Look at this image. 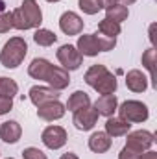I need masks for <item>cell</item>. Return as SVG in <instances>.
Here are the masks:
<instances>
[{"label": "cell", "mask_w": 157, "mask_h": 159, "mask_svg": "<svg viewBox=\"0 0 157 159\" xmlns=\"http://www.w3.org/2000/svg\"><path fill=\"white\" fill-rule=\"evenodd\" d=\"M13 109V98L7 96H0V115H6Z\"/></svg>", "instance_id": "obj_31"}, {"label": "cell", "mask_w": 157, "mask_h": 159, "mask_svg": "<svg viewBox=\"0 0 157 159\" xmlns=\"http://www.w3.org/2000/svg\"><path fill=\"white\" fill-rule=\"evenodd\" d=\"M20 11H22V15L26 17L30 28H39L41 26V22H43V13H41V7L35 0H22Z\"/></svg>", "instance_id": "obj_11"}, {"label": "cell", "mask_w": 157, "mask_h": 159, "mask_svg": "<svg viewBox=\"0 0 157 159\" xmlns=\"http://www.w3.org/2000/svg\"><path fill=\"white\" fill-rule=\"evenodd\" d=\"M91 106V98L85 91H76L69 96V102H67V109L69 111H78V109H83V107H89Z\"/></svg>", "instance_id": "obj_20"}, {"label": "cell", "mask_w": 157, "mask_h": 159, "mask_svg": "<svg viewBox=\"0 0 157 159\" xmlns=\"http://www.w3.org/2000/svg\"><path fill=\"white\" fill-rule=\"evenodd\" d=\"M85 83L100 94H113L117 91V78L107 70L105 65H92L85 72Z\"/></svg>", "instance_id": "obj_1"}, {"label": "cell", "mask_w": 157, "mask_h": 159, "mask_svg": "<svg viewBox=\"0 0 157 159\" xmlns=\"http://www.w3.org/2000/svg\"><path fill=\"white\" fill-rule=\"evenodd\" d=\"M96 37H98L100 50H102V52H109V50H113L115 44H117V37H105V35H102V34H96Z\"/></svg>", "instance_id": "obj_28"}, {"label": "cell", "mask_w": 157, "mask_h": 159, "mask_svg": "<svg viewBox=\"0 0 157 159\" xmlns=\"http://www.w3.org/2000/svg\"><path fill=\"white\" fill-rule=\"evenodd\" d=\"M117 109H118L120 119H124L129 124L131 122H144L150 117L148 106L139 102V100H126V102L120 104V107H117Z\"/></svg>", "instance_id": "obj_3"}, {"label": "cell", "mask_w": 157, "mask_h": 159, "mask_svg": "<svg viewBox=\"0 0 157 159\" xmlns=\"http://www.w3.org/2000/svg\"><path fill=\"white\" fill-rule=\"evenodd\" d=\"M154 133L152 131H146V129H137V131H131L128 133V139H126V146L135 150L137 154H142L146 150H150V146L154 144Z\"/></svg>", "instance_id": "obj_5"}, {"label": "cell", "mask_w": 157, "mask_h": 159, "mask_svg": "<svg viewBox=\"0 0 157 159\" xmlns=\"http://www.w3.org/2000/svg\"><path fill=\"white\" fill-rule=\"evenodd\" d=\"M142 65L150 70L152 78H154V65H155V50L154 48H148L144 54H142Z\"/></svg>", "instance_id": "obj_27"}, {"label": "cell", "mask_w": 157, "mask_h": 159, "mask_svg": "<svg viewBox=\"0 0 157 159\" xmlns=\"http://www.w3.org/2000/svg\"><path fill=\"white\" fill-rule=\"evenodd\" d=\"M139 159H157V152H152V150H146L144 154H141Z\"/></svg>", "instance_id": "obj_33"}, {"label": "cell", "mask_w": 157, "mask_h": 159, "mask_svg": "<svg viewBox=\"0 0 157 159\" xmlns=\"http://www.w3.org/2000/svg\"><path fill=\"white\" fill-rule=\"evenodd\" d=\"M20 135H22V128H20V124L17 120H7V122H4L0 126V139L4 143H7V144L19 143Z\"/></svg>", "instance_id": "obj_15"}, {"label": "cell", "mask_w": 157, "mask_h": 159, "mask_svg": "<svg viewBox=\"0 0 157 159\" xmlns=\"http://www.w3.org/2000/svg\"><path fill=\"white\" fill-rule=\"evenodd\" d=\"M111 137L105 133V131H94L91 137H89V148L94 152V154H104L111 148Z\"/></svg>", "instance_id": "obj_16"}, {"label": "cell", "mask_w": 157, "mask_h": 159, "mask_svg": "<svg viewBox=\"0 0 157 159\" xmlns=\"http://www.w3.org/2000/svg\"><path fill=\"white\" fill-rule=\"evenodd\" d=\"M65 106L59 102V100H54V102H48V104H44V106H41L39 109H37V117L43 120H46V122H50V120H59L65 117Z\"/></svg>", "instance_id": "obj_12"}, {"label": "cell", "mask_w": 157, "mask_h": 159, "mask_svg": "<svg viewBox=\"0 0 157 159\" xmlns=\"http://www.w3.org/2000/svg\"><path fill=\"white\" fill-rule=\"evenodd\" d=\"M56 56H57V61L63 65L65 70H78L81 67V63H83V56L78 52V48L72 46V44L59 46Z\"/></svg>", "instance_id": "obj_4"}, {"label": "cell", "mask_w": 157, "mask_h": 159, "mask_svg": "<svg viewBox=\"0 0 157 159\" xmlns=\"http://www.w3.org/2000/svg\"><path fill=\"white\" fill-rule=\"evenodd\" d=\"M11 28H13L11 11H7V13H0V34H7Z\"/></svg>", "instance_id": "obj_29"}, {"label": "cell", "mask_w": 157, "mask_h": 159, "mask_svg": "<svg viewBox=\"0 0 157 159\" xmlns=\"http://www.w3.org/2000/svg\"><path fill=\"white\" fill-rule=\"evenodd\" d=\"M105 11H107V15H105V19H111V20H115V22H124V20H128V17H129V11H128V7L124 6V4H115V6H109V7H105Z\"/></svg>", "instance_id": "obj_21"}, {"label": "cell", "mask_w": 157, "mask_h": 159, "mask_svg": "<svg viewBox=\"0 0 157 159\" xmlns=\"http://www.w3.org/2000/svg\"><path fill=\"white\" fill-rule=\"evenodd\" d=\"M19 93V85L17 81L11 78H0V96H7L13 98Z\"/></svg>", "instance_id": "obj_24"}, {"label": "cell", "mask_w": 157, "mask_h": 159, "mask_svg": "<svg viewBox=\"0 0 157 159\" xmlns=\"http://www.w3.org/2000/svg\"><path fill=\"white\" fill-rule=\"evenodd\" d=\"M67 131H65V128H61V126H48V128H44V131H43V135H41V141L44 143V146L46 148H50V150H57V148H63L65 146V143H67Z\"/></svg>", "instance_id": "obj_6"}, {"label": "cell", "mask_w": 157, "mask_h": 159, "mask_svg": "<svg viewBox=\"0 0 157 159\" xmlns=\"http://www.w3.org/2000/svg\"><path fill=\"white\" fill-rule=\"evenodd\" d=\"M59 159H79V157L74 154V152H67V154H63Z\"/></svg>", "instance_id": "obj_35"}, {"label": "cell", "mask_w": 157, "mask_h": 159, "mask_svg": "<svg viewBox=\"0 0 157 159\" xmlns=\"http://www.w3.org/2000/svg\"><path fill=\"white\" fill-rule=\"evenodd\" d=\"M59 28L67 35H78V34H81V30H83V20H81V17H79L78 13L65 11L61 15V19H59Z\"/></svg>", "instance_id": "obj_8"}, {"label": "cell", "mask_w": 157, "mask_h": 159, "mask_svg": "<svg viewBox=\"0 0 157 159\" xmlns=\"http://www.w3.org/2000/svg\"><path fill=\"white\" fill-rule=\"evenodd\" d=\"M131 129V124L126 122L124 119H115V117H109L105 122V133L113 139V137H122V135H128Z\"/></svg>", "instance_id": "obj_17"}, {"label": "cell", "mask_w": 157, "mask_h": 159, "mask_svg": "<svg viewBox=\"0 0 157 159\" xmlns=\"http://www.w3.org/2000/svg\"><path fill=\"white\" fill-rule=\"evenodd\" d=\"M117 107H118V100H117L115 94H102V96L94 102V109H96V113L102 115V117H107V119L115 115Z\"/></svg>", "instance_id": "obj_14"}, {"label": "cell", "mask_w": 157, "mask_h": 159, "mask_svg": "<svg viewBox=\"0 0 157 159\" xmlns=\"http://www.w3.org/2000/svg\"><path fill=\"white\" fill-rule=\"evenodd\" d=\"M11 20H13V28L15 30H30V24H28L26 17L22 15L20 7H17V9L11 11Z\"/></svg>", "instance_id": "obj_25"}, {"label": "cell", "mask_w": 157, "mask_h": 159, "mask_svg": "<svg viewBox=\"0 0 157 159\" xmlns=\"http://www.w3.org/2000/svg\"><path fill=\"white\" fill-rule=\"evenodd\" d=\"M34 41L39 44V46H52L56 41H57V35L46 28H39L35 34H34Z\"/></svg>", "instance_id": "obj_23"}, {"label": "cell", "mask_w": 157, "mask_h": 159, "mask_svg": "<svg viewBox=\"0 0 157 159\" xmlns=\"http://www.w3.org/2000/svg\"><path fill=\"white\" fill-rule=\"evenodd\" d=\"M44 81H48V85H50L52 89H56V91H63V89L69 87V83H70V76H69V70H65L63 67H56V65H52V69H50V72H48V76H46Z\"/></svg>", "instance_id": "obj_10"}, {"label": "cell", "mask_w": 157, "mask_h": 159, "mask_svg": "<svg viewBox=\"0 0 157 159\" xmlns=\"http://www.w3.org/2000/svg\"><path fill=\"white\" fill-rule=\"evenodd\" d=\"M79 4V9L87 15H96L100 9H102V4L100 0H78Z\"/></svg>", "instance_id": "obj_26"}, {"label": "cell", "mask_w": 157, "mask_h": 159, "mask_svg": "<svg viewBox=\"0 0 157 159\" xmlns=\"http://www.w3.org/2000/svg\"><path fill=\"white\" fill-rule=\"evenodd\" d=\"M30 100L34 106H44L48 102H54V100H59V91L52 89V87H41V85H35L30 89Z\"/></svg>", "instance_id": "obj_9"}, {"label": "cell", "mask_w": 157, "mask_h": 159, "mask_svg": "<svg viewBox=\"0 0 157 159\" xmlns=\"http://www.w3.org/2000/svg\"><path fill=\"white\" fill-rule=\"evenodd\" d=\"M28 54V44L22 37H11L0 52V63L6 69H17Z\"/></svg>", "instance_id": "obj_2"}, {"label": "cell", "mask_w": 157, "mask_h": 159, "mask_svg": "<svg viewBox=\"0 0 157 159\" xmlns=\"http://www.w3.org/2000/svg\"><path fill=\"white\" fill-rule=\"evenodd\" d=\"M100 4H102V7H109V6L118 4V0H100Z\"/></svg>", "instance_id": "obj_34"}, {"label": "cell", "mask_w": 157, "mask_h": 159, "mask_svg": "<svg viewBox=\"0 0 157 159\" xmlns=\"http://www.w3.org/2000/svg\"><path fill=\"white\" fill-rule=\"evenodd\" d=\"M46 2H59V0H46Z\"/></svg>", "instance_id": "obj_37"}, {"label": "cell", "mask_w": 157, "mask_h": 159, "mask_svg": "<svg viewBox=\"0 0 157 159\" xmlns=\"http://www.w3.org/2000/svg\"><path fill=\"white\" fill-rule=\"evenodd\" d=\"M50 69H52V63H50L48 59L35 57V59L30 63V67H28V74L34 80H43V81H44L46 76H48V72H50Z\"/></svg>", "instance_id": "obj_19"}, {"label": "cell", "mask_w": 157, "mask_h": 159, "mask_svg": "<svg viewBox=\"0 0 157 159\" xmlns=\"http://www.w3.org/2000/svg\"><path fill=\"white\" fill-rule=\"evenodd\" d=\"M22 157H24V159H48V157H46V154H44L43 150L34 148V146L26 148V150L22 152Z\"/></svg>", "instance_id": "obj_30"}, {"label": "cell", "mask_w": 157, "mask_h": 159, "mask_svg": "<svg viewBox=\"0 0 157 159\" xmlns=\"http://www.w3.org/2000/svg\"><path fill=\"white\" fill-rule=\"evenodd\" d=\"M78 52L81 56H98L102 50H100V43H98V37L96 34H89V35H79L78 37V44H76Z\"/></svg>", "instance_id": "obj_13"}, {"label": "cell", "mask_w": 157, "mask_h": 159, "mask_svg": "<svg viewBox=\"0 0 157 159\" xmlns=\"http://www.w3.org/2000/svg\"><path fill=\"white\" fill-rule=\"evenodd\" d=\"M98 32H100L102 35H105V37H117L118 34L122 32V28H120V24L115 22V20L104 19V20L98 22Z\"/></svg>", "instance_id": "obj_22"}, {"label": "cell", "mask_w": 157, "mask_h": 159, "mask_svg": "<svg viewBox=\"0 0 157 159\" xmlns=\"http://www.w3.org/2000/svg\"><path fill=\"white\" fill-rule=\"evenodd\" d=\"M139 156H141V154H137L135 150L124 146V148L120 150V154H118V159H139Z\"/></svg>", "instance_id": "obj_32"}, {"label": "cell", "mask_w": 157, "mask_h": 159, "mask_svg": "<svg viewBox=\"0 0 157 159\" xmlns=\"http://www.w3.org/2000/svg\"><path fill=\"white\" fill-rule=\"evenodd\" d=\"M7 159H13V157H7Z\"/></svg>", "instance_id": "obj_38"}, {"label": "cell", "mask_w": 157, "mask_h": 159, "mask_svg": "<svg viewBox=\"0 0 157 159\" xmlns=\"http://www.w3.org/2000/svg\"><path fill=\"white\" fill-rule=\"evenodd\" d=\"M124 2V6H129V4H133V2H137V0H122Z\"/></svg>", "instance_id": "obj_36"}, {"label": "cell", "mask_w": 157, "mask_h": 159, "mask_svg": "<svg viewBox=\"0 0 157 159\" xmlns=\"http://www.w3.org/2000/svg\"><path fill=\"white\" fill-rule=\"evenodd\" d=\"M98 117H100V115L96 113V109L89 106V107H83V109L74 111L72 122H74V126L78 128L79 131H89V129H92V128L96 126Z\"/></svg>", "instance_id": "obj_7"}, {"label": "cell", "mask_w": 157, "mask_h": 159, "mask_svg": "<svg viewBox=\"0 0 157 159\" xmlns=\"http://www.w3.org/2000/svg\"><path fill=\"white\" fill-rule=\"evenodd\" d=\"M126 85H128V89L133 91V93H144L146 87H148V78H146L141 70L133 69V70H129V72L126 74Z\"/></svg>", "instance_id": "obj_18"}]
</instances>
